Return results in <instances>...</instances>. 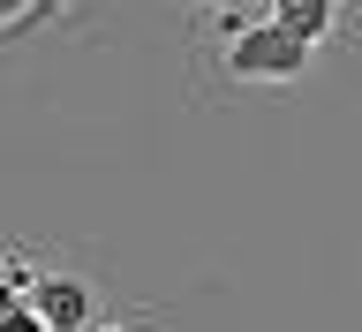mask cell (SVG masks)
Returning <instances> with one entry per match:
<instances>
[{
  "mask_svg": "<svg viewBox=\"0 0 362 332\" xmlns=\"http://www.w3.org/2000/svg\"><path fill=\"white\" fill-rule=\"evenodd\" d=\"M317 45L294 38V30H279L272 16H226V68L242 76V84H294L302 68H310Z\"/></svg>",
  "mask_w": 362,
  "mask_h": 332,
  "instance_id": "1",
  "label": "cell"
},
{
  "mask_svg": "<svg viewBox=\"0 0 362 332\" xmlns=\"http://www.w3.org/2000/svg\"><path fill=\"white\" fill-rule=\"evenodd\" d=\"M23 302L45 317V332H83L90 317H98V294H90V280H76V272H38Z\"/></svg>",
  "mask_w": 362,
  "mask_h": 332,
  "instance_id": "2",
  "label": "cell"
},
{
  "mask_svg": "<svg viewBox=\"0 0 362 332\" xmlns=\"http://www.w3.org/2000/svg\"><path fill=\"white\" fill-rule=\"evenodd\" d=\"M264 16L279 23V30H294V38L325 45V38H332V23H339V0H272Z\"/></svg>",
  "mask_w": 362,
  "mask_h": 332,
  "instance_id": "3",
  "label": "cell"
},
{
  "mask_svg": "<svg viewBox=\"0 0 362 332\" xmlns=\"http://www.w3.org/2000/svg\"><path fill=\"white\" fill-rule=\"evenodd\" d=\"M0 332H45V317L30 302H16V294H0Z\"/></svg>",
  "mask_w": 362,
  "mask_h": 332,
  "instance_id": "4",
  "label": "cell"
}]
</instances>
